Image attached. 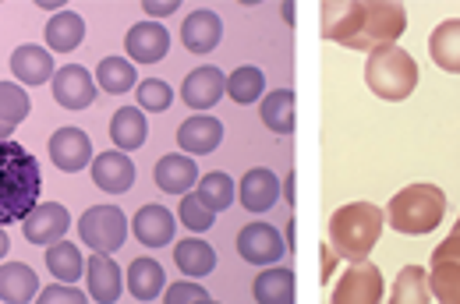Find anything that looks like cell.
<instances>
[{"instance_id": "obj_14", "label": "cell", "mask_w": 460, "mask_h": 304, "mask_svg": "<svg viewBox=\"0 0 460 304\" xmlns=\"http://www.w3.org/2000/svg\"><path fill=\"white\" fill-rule=\"evenodd\" d=\"M85 291L96 304H117L120 291H124V273L111 255L93 251L85 258Z\"/></svg>"}, {"instance_id": "obj_10", "label": "cell", "mask_w": 460, "mask_h": 304, "mask_svg": "<svg viewBox=\"0 0 460 304\" xmlns=\"http://www.w3.org/2000/svg\"><path fill=\"white\" fill-rule=\"evenodd\" d=\"M124 54L131 64H160L171 54V32L160 22H138L124 36Z\"/></svg>"}, {"instance_id": "obj_20", "label": "cell", "mask_w": 460, "mask_h": 304, "mask_svg": "<svg viewBox=\"0 0 460 304\" xmlns=\"http://www.w3.org/2000/svg\"><path fill=\"white\" fill-rule=\"evenodd\" d=\"M124 287L131 291L135 301L149 304L167 291V273H164V265H160L156 258L142 255V258H135V262L128 265V273H124Z\"/></svg>"}, {"instance_id": "obj_27", "label": "cell", "mask_w": 460, "mask_h": 304, "mask_svg": "<svg viewBox=\"0 0 460 304\" xmlns=\"http://www.w3.org/2000/svg\"><path fill=\"white\" fill-rule=\"evenodd\" d=\"M173 262L188 280H202L217 269V251H213V244L199 241V238H184L173 248Z\"/></svg>"}, {"instance_id": "obj_39", "label": "cell", "mask_w": 460, "mask_h": 304, "mask_svg": "<svg viewBox=\"0 0 460 304\" xmlns=\"http://www.w3.org/2000/svg\"><path fill=\"white\" fill-rule=\"evenodd\" d=\"M36 304H89V298L75 283H54V287H43L40 291Z\"/></svg>"}, {"instance_id": "obj_22", "label": "cell", "mask_w": 460, "mask_h": 304, "mask_svg": "<svg viewBox=\"0 0 460 304\" xmlns=\"http://www.w3.org/2000/svg\"><path fill=\"white\" fill-rule=\"evenodd\" d=\"M40 276L25 262H4L0 265V301L4 304H29L40 298Z\"/></svg>"}, {"instance_id": "obj_23", "label": "cell", "mask_w": 460, "mask_h": 304, "mask_svg": "<svg viewBox=\"0 0 460 304\" xmlns=\"http://www.w3.org/2000/svg\"><path fill=\"white\" fill-rule=\"evenodd\" d=\"M259 117L273 135H284V138L294 135V127H297V96H294V89L266 92L262 103H259Z\"/></svg>"}, {"instance_id": "obj_43", "label": "cell", "mask_w": 460, "mask_h": 304, "mask_svg": "<svg viewBox=\"0 0 460 304\" xmlns=\"http://www.w3.org/2000/svg\"><path fill=\"white\" fill-rule=\"evenodd\" d=\"M333 269H337V255L330 244H323V280H333Z\"/></svg>"}, {"instance_id": "obj_2", "label": "cell", "mask_w": 460, "mask_h": 304, "mask_svg": "<svg viewBox=\"0 0 460 304\" xmlns=\"http://www.w3.org/2000/svg\"><path fill=\"white\" fill-rule=\"evenodd\" d=\"M40 191H43V174L36 156L22 142L4 138L0 142V227L22 223L40 205Z\"/></svg>"}, {"instance_id": "obj_7", "label": "cell", "mask_w": 460, "mask_h": 304, "mask_svg": "<svg viewBox=\"0 0 460 304\" xmlns=\"http://www.w3.org/2000/svg\"><path fill=\"white\" fill-rule=\"evenodd\" d=\"M50 92H54V103H58L60 110L82 114L85 107H93L100 85H96V78H93L89 67H82V64H64V67L54 71V78H50Z\"/></svg>"}, {"instance_id": "obj_42", "label": "cell", "mask_w": 460, "mask_h": 304, "mask_svg": "<svg viewBox=\"0 0 460 304\" xmlns=\"http://www.w3.org/2000/svg\"><path fill=\"white\" fill-rule=\"evenodd\" d=\"M181 4L177 0H146V14H149V22H156V18H167L173 14Z\"/></svg>"}, {"instance_id": "obj_11", "label": "cell", "mask_w": 460, "mask_h": 304, "mask_svg": "<svg viewBox=\"0 0 460 304\" xmlns=\"http://www.w3.org/2000/svg\"><path fill=\"white\" fill-rule=\"evenodd\" d=\"M67 227H71V213H67L60 202H40V205H36V209H32V213L22 220L25 241L43 244V248L64 241Z\"/></svg>"}, {"instance_id": "obj_47", "label": "cell", "mask_w": 460, "mask_h": 304, "mask_svg": "<svg viewBox=\"0 0 460 304\" xmlns=\"http://www.w3.org/2000/svg\"><path fill=\"white\" fill-rule=\"evenodd\" d=\"M40 7H43V11H64V0H43V4H40Z\"/></svg>"}, {"instance_id": "obj_46", "label": "cell", "mask_w": 460, "mask_h": 304, "mask_svg": "<svg viewBox=\"0 0 460 304\" xmlns=\"http://www.w3.org/2000/svg\"><path fill=\"white\" fill-rule=\"evenodd\" d=\"M7 251H11V238H7V230L0 227V258H7Z\"/></svg>"}, {"instance_id": "obj_25", "label": "cell", "mask_w": 460, "mask_h": 304, "mask_svg": "<svg viewBox=\"0 0 460 304\" xmlns=\"http://www.w3.org/2000/svg\"><path fill=\"white\" fill-rule=\"evenodd\" d=\"M153 178H156V187L167 191V195H188L191 184L199 181V167H195L191 156L173 152V156H164V160L156 163V174H153Z\"/></svg>"}, {"instance_id": "obj_4", "label": "cell", "mask_w": 460, "mask_h": 304, "mask_svg": "<svg viewBox=\"0 0 460 304\" xmlns=\"http://www.w3.org/2000/svg\"><path fill=\"white\" fill-rule=\"evenodd\" d=\"M443 213H447V195L436 187V184H407L403 191L394 195L390 209H386V220L397 234H429L443 223Z\"/></svg>"}, {"instance_id": "obj_19", "label": "cell", "mask_w": 460, "mask_h": 304, "mask_svg": "<svg viewBox=\"0 0 460 304\" xmlns=\"http://www.w3.org/2000/svg\"><path fill=\"white\" fill-rule=\"evenodd\" d=\"M11 74L18 78L22 89H36V85H47L54 78V57L47 47H36V43H25L11 54Z\"/></svg>"}, {"instance_id": "obj_16", "label": "cell", "mask_w": 460, "mask_h": 304, "mask_svg": "<svg viewBox=\"0 0 460 304\" xmlns=\"http://www.w3.org/2000/svg\"><path fill=\"white\" fill-rule=\"evenodd\" d=\"M173 230H177V216H173L167 205H142L131 220V234L138 238V244L146 248H167L173 241Z\"/></svg>"}, {"instance_id": "obj_40", "label": "cell", "mask_w": 460, "mask_h": 304, "mask_svg": "<svg viewBox=\"0 0 460 304\" xmlns=\"http://www.w3.org/2000/svg\"><path fill=\"white\" fill-rule=\"evenodd\" d=\"M202 298H209V294H206V287L195 283V280H177V283H171V287L164 291V304H195V301H202Z\"/></svg>"}, {"instance_id": "obj_32", "label": "cell", "mask_w": 460, "mask_h": 304, "mask_svg": "<svg viewBox=\"0 0 460 304\" xmlns=\"http://www.w3.org/2000/svg\"><path fill=\"white\" fill-rule=\"evenodd\" d=\"M47 269L60 283H78L85 276V258L71 241H58L47 248Z\"/></svg>"}, {"instance_id": "obj_41", "label": "cell", "mask_w": 460, "mask_h": 304, "mask_svg": "<svg viewBox=\"0 0 460 304\" xmlns=\"http://www.w3.org/2000/svg\"><path fill=\"white\" fill-rule=\"evenodd\" d=\"M439 262H460V234H450L432 251V265H439Z\"/></svg>"}, {"instance_id": "obj_13", "label": "cell", "mask_w": 460, "mask_h": 304, "mask_svg": "<svg viewBox=\"0 0 460 304\" xmlns=\"http://www.w3.org/2000/svg\"><path fill=\"white\" fill-rule=\"evenodd\" d=\"M224 92H227V74H224L220 67H213V64L195 67V71L184 78V85H181V100H184L191 110H213V107L224 100Z\"/></svg>"}, {"instance_id": "obj_33", "label": "cell", "mask_w": 460, "mask_h": 304, "mask_svg": "<svg viewBox=\"0 0 460 304\" xmlns=\"http://www.w3.org/2000/svg\"><path fill=\"white\" fill-rule=\"evenodd\" d=\"M93 78H96V85H100L103 92H111V96H124V92H131V89L138 85L135 64L128 61V57H103Z\"/></svg>"}, {"instance_id": "obj_28", "label": "cell", "mask_w": 460, "mask_h": 304, "mask_svg": "<svg viewBox=\"0 0 460 304\" xmlns=\"http://www.w3.org/2000/svg\"><path fill=\"white\" fill-rule=\"evenodd\" d=\"M32 114L29 92L18 82H0V142L14 135V127Z\"/></svg>"}, {"instance_id": "obj_21", "label": "cell", "mask_w": 460, "mask_h": 304, "mask_svg": "<svg viewBox=\"0 0 460 304\" xmlns=\"http://www.w3.org/2000/svg\"><path fill=\"white\" fill-rule=\"evenodd\" d=\"M237 202L248 209V213H270L277 202H280V181H277V174H270V170H262V167H255V170H248L241 184H237Z\"/></svg>"}, {"instance_id": "obj_29", "label": "cell", "mask_w": 460, "mask_h": 304, "mask_svg": "<svg viewBox=\"0 0 460 304\" xmlns=\"http://www.w3.org/2000/svg\"><path fill=\"white\" fill-rule=\"evenodd\" d=\"M429 54L443 71L460 74V18L443 22L432 36H429Z\"/></svg>"}, {"instance_id": "obj_49", "label": "cell", "mask_w": 460, "mask_h": 304, "mask_svg": "<svg viewBox=\"0 0 460 304\" xmlns=\"http://www.w3.org/2000/svg\"><path fill=\"white\" fill-rule=\"evenodd\" d=\"M195 304H220V301H213V298H202V301H195Z\"/></svg>"}, {"instance_id": "obj_48", "label": "cell", "mask_w": 460, "mask_h": 304, "mask_svg": "<svg viewBox=\"0 0 460 304\" xmlns=\"http://www.w3.org/2000/svg\"><path fill=\"white\" fill-rule=\"evenodd\" d=\"M280 14H284L290 25H294V4H284V7H280Z\"/></svg>"}, {"instance_id": "obj_31", "label": "cell", "mask_w": 460, "mask_h": 304, "mask_svg": "<svg viewBox=\"0 0 460 304\" xmlns=\"http://www.w3.org/2000/svg\"><path fill=\"white\" fill-rule=\"evenodd\" d=\"M432 291H429V273L425 265H403L394 280L390 291V304H429Z\"/></svg>"}, {"instance_id": "obj_1", "label": "cell", "mask_w": 460, "mask_h": 304, "mask_svg": "<svg viewBox=\"0 0 460 304\" xmlns=\"http://www.w3.org/2000/svg\"><path fill=\"white\" fill-rule=\"evenodd\" d=\"M407 29L401 4H326L323 7V36L354 50L394 47Z\"/></svg>"}, {"instance_id": "obj_45", "label": "cell", "mask_w": 460, "mask_h": 304, "mask_svg": "<svg viewBox=\"0 0 460 304\" xmlns=\"http://www.w3.org/2000/svg\"><path fill=\"white\" fill-rule=\"evenodd\" d=\"M297 220H288V227H284V238H288V251H294V241H297V227H294Z\"/></svg>"}, {"instance_id": "obj_26", "label": "cell", "mask_w": 460, "mask_h": 304, "mask_svg": "<svg viewBox=\"0 0 460 304\" xmlns=\"http://www.w3.org/2000/svg\"><path fill=\"white\" fill-rule=\"evenodd\" d=\"M111 138H114L117 152H135L149 142V121L138 107H120L111 121Z\"/></svg>"}, {"instance_id": "obj_50", "label": "cell", "mask_w": 460, "mask_h": 304, "mask_svg": "<svg viewBox=\"0 0 460 304\" xmlns=\"http://www.w3.org/2000/svg\"><path fill=\"white\" fill-rule=\"evenodd\" d=\"M454 234H460V223H457V227H454Z\"/></svg>"}, {"instance_id": "obj_36", "label": "cell", "mask_w": 460, "mask_h": 304, "mask_svg": "<svg viewBox=\"0 0 460 304\" xmlns=\"http://www.w3.org/2000/svg\"><path fill=\"white\" fill-rule=\"evenodd\" d=\"M429 291L439 304H460V262H439L429 273Z\"/></svg>"}, {"instance_id": "obj_9", "label": "cell", "mask_w": 460, "mask_h": 304, "mask_svg": "<svg viewBox=\"0 0 460 304\" xmlns=\"http://www.w3.org/2000/svg\"><path fill=\"white\" fill-rule=\"evenodd\" d=\"M47 152L60 174H78L93 163V138L82 127H58L47 142Z\"/></svg>"}, {"instance_id": "obj_17", "label": "cell", "mask_w": 460, "mask_h": 304, "mask_svg": "<svg viewBox=\"0 0 460 304\" xmlns=\"http://www.w3.org/2000/svg\"><path fill=\"white\" fill-rule=\"evenodd\" d=\"M224 142V124L209 114H195L177 127V145L184 149V156H209L213 149H220Z\"/></svg>"}, {"instance_id": "obj_34", "label": "cell", "mask_w": 460, "mask_h": 304, "mask_svg": "<svg viewBox=\"0 0 460 304\" xmlns=\"http://www.w3.org/2000/svg\"><path fill=\"white\" fill-rule=\"evenodd\" d=\"M227 96L241 107H252L255 100L266 96V74L255 67V64H244L237 71H230L227 78Z\"/></svg>"}, {"instance_id": "obj_6", "label": "cell", "mask_w": 460, "mask_h": 304, "mask_svg": "<svg viewBox=\"0 0 460 304\" xmlns=\"http://www.w3.org/2000/svg\"><path fill=\"white\" fill-rule=\"evenodd\" d=\"M128 216L120 205H93L82 213L78 220V238L89 251H100V255H111V251H120V244L128 241Z\"/></svg>"}, {"instance_id": "obj_44", "label": "cell", "mask_w": 460, "mask_h": 304, "mask_svg": "<svg viewBox=\"0 0 460 304\" xmlns=\"http://www.w3.org/2000/svg\"><path fill=\"white\" fill-rule=\"evenodd\" d=\"M284 198H288V205H297V174L290 170L288 181H284Z\"/></svg>"}, {"instance_id": "obj_38", "label": "cell", "mask_w": 460, "mask_h": 304, "mask_svg": "<svg viewBox=\"0 0 460 304\" xmlns=\"http://www.w3.org/2000/svg\"><path fill=\"white\" fill-rule=\"evenodd\" d=\"M177 220L188 227V230H195V234H206L213 223H217V213L195 195V191H188V195H181V205H177Z\"/></svg>"}, {"instance_id": "obj_18", "label": "cell", "mask_w": 460, "mask_h": 304, "mask_svg": "<svg viewBox=\"0 0 460 304\" xmlns=\"http://www.w3.org/2000/svg\"><path fill=\"white\" fill-rule=\"evenodd\" d=\"M89 170H93L96 187L107 191V195H124V191L135 184V163L128 160V152H117V149L93 156Z\"/></svg>"}, {"instance_id": "obj_24", "label": "cell", "mask_w": 460, "mask_h": 304, "mask_svg": "<svg viewBox=\"0 0 460 304\" xmlns=\"http://www.w3.org/2000/svg\"><path fill=\"white\" fill-rule=\"evenodd\" d=\"M252 298H255V304H294V298H297L294 273L288 265H266L252 283Z\"/></svg>"}, {"instance_id": "obj_12", "label": "cell", "mask_w": 460, "mask_h": 304, "mask_svg": "<svg viewBox=\"0 0 460 304\" xmlns=\"http://www.w3.org/2000/svg\"><path fill=\"white\" fill-rule=\"evenodd\" d=\"M237 255L252 265H277L284 258V238L270 223H248L237 234Z\"/></svg>"}, {"instance_id": "obj_3", "label": "cell", "mask_w": 460, "mask_h": 304, "mask_svg": "<svg viewBox=\"0 0 460 304\" xmlns=\"http://www.w3.org/2000/svg\"><path fill=\"white\" fill-rule=\"evenodd\" d=\"M386 213L372 202H350L330 216V248L337 258L347 262H368V251L383 234Z\"/></svg>"}, {"instance_id": "obj_37", "label": "cell", "mask_w": 460, "mask_h": 304, "mask_svg": "<svg viewBox=\"0 0 460 304\" xmlns=\"http://www.w3.org/2000/svg\"><path fill=\"white\" fill-rule=\"evenodd\" d=\"M135 96H138V110L142 114H164V110H171L173 103L171 85L164 78H142L135 85Z\"/></svg>"}, {"instance_id": "obj_15", "label": "cell", "mask_w": 460, "mask_h": 304, "mask_svg": "<svg viewBox=\"0 0 460 304\" xmlns=\"http://www.w3.org/2000/svg\"><path fill=\"white\" fill-rule=\"evenodd\" d=\"M220 39H224V22H220V14L209 11V7L191 11V14L184 18V25H181V43H184L191 54H213V50L220 47Z\"/></svg>"}, {"instance_id": "obj_5", "label": "cell", "mask_w": 460, "mask_h": 304, "mask_svg": "<svg viewBox=\"0 0 460 304\" xmlns=\"http://www.w3.org/2000/svg\"><path fill=\"white\" fill-rule=\"evenodd\" d=\"M365 82L368 89L379 96V100H390V103H401L414 92L418 85V64L414 57L403 50V47H379L368 54L365 64Z\"/></svg>"}, {"instance_id": "obj_35", "label": "cell", "mask_w": 460, "mask_h": 304, "mask_svg": "<svg viewBox=\"0 0 460 304\" xmlns=\"http://www.w3.org/2000/svg\"><path fill=\"white\" fill-rule=\"evenodd\" d=\"M213 213H227L230 205H234V198H237V184L230 181L227 174H206L202 181H199V191H195Z\"/></svg>"}, {"instance_id": "obj_30", "label": "cell", "mask_w": 460, "mask_h": 304, "mask_svg": "<svg viewBox=\"0 0 460 304\" xmlns=\"http://www.w3.org/2000/svg\"><path fill=\"white\" fill-rule=\"evenodd\" d=\"M85 39V22L75 11H60L58 18L47 25V50L54 54H71Z\"/></svg>"}, {"instance_id": "obj_8", "label": "cell", "mask_w": 460, "mask_h": 304, "mask_svg": "<svg viewBox=\"0 0 460 304\" xmlns=\"http://www.w3.org/2000/svg\"><path fill=\"white\" fill-rule=\"evenodd\" d=\"M330 304H383V273L376 262H350L333 287Z\"/></svg>"}]
</instances>
